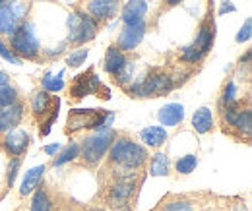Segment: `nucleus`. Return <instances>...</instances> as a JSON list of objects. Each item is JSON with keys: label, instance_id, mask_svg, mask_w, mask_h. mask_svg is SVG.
Here are the masks:
<instances>
[{"label": "nucleus", "instance_id": "f257e3e1", "mask_svg": "<svg viewBox=\"0 0 252 211\" xmlns=\"http://www.w3.org/2000/svg\"><path fill=\"white\" fill-rule=\"evenodd\" d=\"M109 157H111V163H115V165H119L123 169L138 171L146 163L148 151L144 150L142 146L134 144L132 140H128V138H121V140L111 144Z\"/></svg>", "mask_w": 252, "mask_h": 211}, {"label": "nucleus", "instance_id": "f03ea898", "mask_svg": "<svg viewBox=\"0 0 252 211\" xmlns=\"http://www.w3.org/2000/svg\"><path fill=\"white\" fill-rule=\"evenodd\" d=\"M115 115L109 111H97V109H72L68 113V121H66V132H78L84 128H109L113 124Z\"/></svg>", "mask_w": 252, "mask_h": 211}, {"label": "nucleus", "instance_id": "7ed1b4c3", "mask_svg": "<svg viewBox=\"0 0 252 211\" xmlns=\"http://www.w3.org/2000/svg\"><path fill=\"white\" fill-rule=\"evenodd\" d=\"M115 130L109 126V128H99L95 134L88 136L84 140V146H82V157L88 165H97L105 153L109 151L111 144L115 142Z\"/></svg>", "mask_w": 252, "mask_h": 211}, {"label": "nucleus", "instance_id": "20e7f679", "mask_svg": "<svg viewBox=\"0 0 252 211\" xmlns=\"http://www.w3.org/2000/svg\"><path fill=\"white\" fill-rule=\"evenodd\" d=\"M173 90V80L163 72H152L148 78L136 82L132 88H128L130 97H161Z\"/></svg>", "mask_w": 252, "mask_h": 211}, {"label": "nucleus", "instance_id": "39448f33", "mask_svg": "<svg viewBox=\"0 0 252 211\" xmlns=\"http://www.w3.org/2000/svg\"><path fill=\"white\" fill-rule=\"evenodd\" d=\"M10 43H12V53L18 59H35L39 53V41L33 33L32 24H22L18 26V30L10 35Z\"/></svg>", "mask_w": 252, "mask_h": 211}, {"label": "nucleus", "instance_id": "423d86ee", "mask_svg": "<svg viewBox=\"0 0 252 211\" xmlns=\"http://www.w3.org/2000/svg\"><path fill=\"white\" fill-rule=\"evenodd\" d=\"M68 28H70V43L76 45H84L88 41L95 39L97 35V20L90 18L88 14H70L68 18Z\"/></svg>", "mask_w": 252, "mask_h": 211}, {"label": "nucleus", "instance_id": "0eeeda50", "mask_svg": "<svg viewBox=\"0 0 252 211\" xmlns=\"http://www.w3.org/2000/svg\"><path fill=\"white\" fill-rule=\"evenodd\" d=\"M24 4H14V2H4L0 4V33L2 35H12L14 31L18 30L22 14H24Z\"/></svg>", "mask_w": 252, "mask_h": 211}, {"label": "nucleus", "instance_id": "6e6552de", "mask_svg": "<svg viewBox=\"0 0 252 211\" xmlns=\"http://www.w3.org/2000/svg\"><path fill=\"white\" fill-rule=\"evenodd\" d=\"M146 35V24L138 22V24H126L121 35H119V49L121 51H134L142 39Z\"/></svg>", "mask_w": 252, "mask_h": 211}, {"label": "nucleus", "instance_id": "1a4fd4ad", "mask_svg": "<svg viewBox=\"0 0 252 211\" xmlns=\"http://www.w3.org/2000/svg\"><path fill=\"white\" fill-rule=\"evenodd\" d=\"M99 91V78L95 76L94 72H86V74H80L70 90V95L74 99H84L86 95Z\"/></svg>", "mask_w": 252, "mask_h": 211}, {"label": "nucleus", "instance_id": "9d476101", "mask_svg": "<svg viewBox=\"0 0 252 211\" xmlns=\"http://www.w3.org/2000/svg\"><path fill=\"white\" fill-rule=\"evenodd\" d=\"M134 177H128L125 181H119L117 184H113L111 192H109V204L113 208H121L128 202V198L134 192Z\"/></svg>", "mask_w": 252, "mask_h": 211}, {"label": "nucleus", "instance_id": "9b49d317", "mask_svg": "<svg viewBox=\"0 0 252 211\" xmlns=\"http://www.w3.org/2000/svg\"><path fill=\"white\" fill-rule=\"evenodd\" d=\"M22 105L20 103H12L8 107H0V132H10L14 130L20 121H22Z\"/></svg>", "mask_w": 252, "mask_h": 211}, {"label": "nucleus", "instance_id": "f8f14e48", "mask_svg": "<svg viewBox=\"0 0 252 211\" xmlns=\"http://www.w3.org/2000/svg\"><path fill=\"white\" fill-rule=\"evenodd\" d=\"M30 146V136L24 130H10L4 138V148L12 155H22Z\"/></svg>", "mask_w": 252, "mask_h": 211}, {"label": "nucleus", "instance_id": "ddd939ff", "mask_svg": "<svg viewBox=\"0 0 252 211\" xmlns=\"http://www.w3.org/2000/svg\"><path fill=\"white\" fill-rule=\"evenodd\" d=\"M148 12V2L146 0H128L123 8V22L126 24H138L144 22V16Z\"/></svg>", "mask_w": 252, "mask_h": 211}, {"label": "nucleus", "instance_id": "4468645a", "mask_svg": "<svg viewBox=\"0 0 252 211\" xmlns=\"http://www.w3.org/2000/svg\"><path fill=\"white\" fill-rule=\"evenodd\" d=\"M158 119L163 126H177L185 119V107L181 103H169L158 113Z\"/></svg>", "mask_w": 252, "mask_h": 211}, {"label": "nucleus", "instance_id": "2eb2a0df", "mask_svg": "<svg viewBox=\"0 0 252 211\" xmlns=\"http://www.w3.org/2000/svg\"><path fill=\"white\" fill-rule=\"evenodd\" d=\"M126 64L125 53L119 49V47H109L107 53H105V62H103V68L107 74H113L117 76Z\"/></svg>", "mask_w": 252, "mask_h": 211}, {"label": "nucleus", "instance_id": "dca6fc26", "mask_svg": "<svg viewBox=\"0 0 252 211\" xmlns=\"http://www.w3.org/2000/svg\"><path fill=\"white\" fill-rule=\"evenodd\" d=\"M88 10L94 20H109L117 12V0H90Z\"/></svg>", "mask_w": 252, "mask_h": 211}, {"label": "nucleus", "instance_id": "f3484780", "mask_svg": "<svg viewBox=\"0 0 252 211\" xmlns=\"http://www.w3.org/2000/svg\"><path fill=\"white\" fill-rule=\"evenodd\" d=\"M140 140L150 148H159L167 142V130L163 126H148L140 132Z\"/></svg>", "mask_w": 252, "mask_h": 211}, {"label": "nucleus", "instance_id": "a211bd4d", "mask_svg": "<svg viewBox=\"0 0 252 211\" xmlns=\"http://www.w3.org/2000/svg\"><path fill=\"white\" fill-rule=\"evenodd\" d=\"M192 126H194V130H196L198 134L210 132L212 126H214V113H212V109L200 107V109L192 115Z\"/></svg>", "mask_w": 252, "mask_h": 211}, {"label": "nucleus", "instance_id": "6ab92c4d", "mask_svg": "<svg viewBox=\"0 0 252 211\" xmlns=\"http://www.w3.org/2000/svg\"><path fill=\"white\" fill-rule=\"evenodd\" d=\"M43 173H45V165H39V167H33L26 173L24 181H22V188H20V194L22 196H28L35 192V188L39 186V182L43 179Z\"/></svg>", "mask_w": 252, "mask_h": 211}, {"label": "nucleus", "instance_id": "aec40b11", "mask_svg": "<svg viewBox=\"0 0 252 211\" xmlns=\"http://www.w3.org/2000/svg\"><path fill=\"white\" fill-rule=\"evenodd\" d=\"M202 55H206L210 49H212V45H214V28L210 26V24H204L200 31H198V35H196V41L192 43Z\"/></svg>", "mask_w": 252, "mask_h": 211}, {"label": "nucleus", "instance_id": "412c9836", "mask_svg": "<svg viewBox=\"0 0 252 211\" xmlns=\"http://www.w3.org/2000/svg\"><path fill=\"white\" fill-rule=\"evenodd\" d=\"M51 105H53V97H51L49 91H37L32 97V111L37 117L47 115V111L51 109Z\"/></svg>", "mask_w": 252, "mask_h": 211}, {"label": "nucleus", "instance_id": "4be33fe9", "mask_svg": "<svg viewBox=\"0 0 252 211\" xmlns=\"http://www.w3.org/2000/svg\"><path fill=\"white\" fill-rule=\"evenodd\" d=\"M231 126H235L243 136L249 138L252 132V111L251 109H241V111L237 113V117L233 119Z\"/></svg>", "mask_w": 252, "mask_h": 211}, {"label": "nucleus", "instance_id": "5701e85b", "mask_svg": "<svg viewBox=\"0 0 252 211\" xmlns=\"http://www.w3.org/2000/svg\"><path fill=\"white\" fill-rule=\"evenodd\" d=\"M169 173V157L165 153H156L150 163V175L152 177H165Z\"/></svg>", "mask_w": 252, "mask_h": 211}, {"label": "nucleus", "instance_id": "b1692460", "mask_svg": "<svg viewBox=\"0 0 252 211\" xmlns=\"http://www.w3.org/2000/svg\"><path fill=\"white\" fill-rule=\"evenodd\" d=\"M78 155H80V146H78L76 142H72V144H68V146L61 151V155L55 159V163H53V165H55V167H61V165H64V163L74 161Z\"/></svg>", "mask_w": 252, "mask_h": 211}, {"label": "nucleus", "instance_id": "393cba45", "mask_svg": "<svg viewBox=\"0 0 252 211\" xmlns=\"http://www.w3.org/2000/svg\"><path fill=\"white\" fill-rule=\"evenodd\" d=\"M53 210V204L47 196L45 190H37L33 194V200H32V211H51Z\"/></svg>", "mask_w": 252, "mask_h": 211}, {"label": "nucleus", "instance_id": "a878e982", "mask_svg": "<svg viewBox=\"0 0 252 211\" xmlns=\"http://www.w3.org/2000/svg\"><path fill=\"white\" fill-rule=\"evenodd\" d=\"M64 74L61 72L59 76H53V74H45V78H43V88L45 91H49V93H57V91H61L64 88Z\"/></svg>", "mask_w": 252, "mask_h": 211}, {"label": "nucleus", "instance_id": "bb28decb", "mask_svg": "<svg viewBox=\"0 0 252 211\" xmlns=\"http://www.w3.org/2000/svg\"><path fill=\"white\" fill-rule=\"evenodd\" d=\"M196 165H198V157L196 155H185L175 163L177 173H181V175H190L196 169Z\"/></svg>", "mask_w": 252, "mask_h": 211}, {"label": "nucleus", "instance_id": "cd10ccee", "mask_svg": "<svg viewBox=\"0 0 252 211\" xmlns=\"http://www.w3.org/2000/svg\"><path fill=\"white\" fill-rule=\"evenodd\" d=\"M16 99H18V91L12 86H8V84L0 86V107H8V105L16 103Z\"/></svg>", "mask_w": 252, "mask_h": 211}, {"label": "nucleus", "instance_id": "c85d7f7f", "mask_svg": "<svg viewBox=\"0 0 252 211\" xmlns=\"http://www.w3.org/2000/svg\"><path fill=\"white\" fill-rule=\"evenodd\" d=\"M88 55H90V49H82V51H76V53H72V55L66 59V64H68L70 68H78V66H82V64L86 62Z\"/></svg>", "mask_w": 252, "mask_h": 211}, {"label": "nucleus", "instance_id": "c756f323", "mask_svg": "<svg viewBox=\"0 0 252 211\" xmlns=\"http://www.w3.org/2000/svg\"><path fill=\"white\" fill-rule=\"evenodd\" d=\"M237 101V88H235V82H229L227 86H225V90H223V99H221V103L223 105H231V103H235Z\"/></svg>", "mask_w": 252, "mask_h": 211}, {"label": "nucleus", "instance_id": "7c9ffc66", "mask_svg": "<svg viewBox=\"0 0 252 211\" xmlns=\"http://www.w3.org/2000/svg\"><path fill=\"white\" fill-rule=\"evenodd\" d=\"M0 57H2L6 62L16 64V66H20V64H22V59H18V57H16V55H14V53L4 45V41H2V39H0Z\"/></svg>", "mask_w": 252, "mask_h": 211}, {"label": "nucleus", "instance_id": "2f4dec72", "mask_svg": "<svg viewBox=\"0 0 252 211\" xmlns=\"http://www.w3.org/2000/svg\"><path fill=\"white\" fill-rule=\"evenodd\" d=\"M202 57H204V55H202L194 45L185 47V51H183V60H187V62H198Z\"/></svg>", "mask_w": 252, "mask_h": 211}, {"label": "nucleus", "instance_id": "473e14b6", "mask_svg": "<svg viewBox=\"0 0 252 211\" xmlns=\"http://www.w3.org/2000/svg\"><path fill=\"white\" fill-rule=\"evenodd\" d=\"M251 35H252V20L249 18L245 22V26L241 28V31L237 33V43H247L251 39Z\"/></svg>", "mask_w": 252, "mask_h": 211}, {"label": "nucleus", "instance_id": "72a5a7b5", "mask_svg": "<svg viewBox=\"0 0 252 211\" xmlns=\"http://www.w3.org/2000/svg\"><path fill=\"white\" fill-rule=\"evenodd\" d=\"M20 165H22V161H20L18 157H14V159L10 161V167H8V184H10V186L16 182L18 171H20Z\"/></svg>", "mask_w": 252, "mask_h": 211}, {"label": "nucleus", "instance_id": "f704fd0d", "mask_svg": "<svg viewBox=\"0 0 252 211\" xmlns=\"http://www.w3.org/2000/svg\"><path fill=\"white\" fill-rule=\"evenodd\" d=\"M163 211H194L192 204L185 202V200H179V202H171L169 206H165Z\"/></svg>", "mask_w": 252, "mask_h": 211}, {"label": "nucleus", "instance_id": "c9c22d12", "mask_svg": "<svg viewBox=\"0 0 252 211\" xmlns=\"http://www.w3.org/2000/svg\"><path fill=\"white\" fill-rule=\"evenodd\" d=\"M59 105H61V103L57 101V107H55L53 115L47 119V122H45V124H41V126H43V130H41V136H49V134H51V126H53V122L57 121V117H59Z\"/></svg>", "mask_w": 252, "mask_h": 211}, {"label": "nucleus", "instance_id": "e433bc0d", "mask_svg": "<svg viewBox=\"0 0 252 211\" xmlns=\"http://www.w3.org/2000/svg\"><path fill=\"white\" fill-rule=\"evenodd\" d=\"M61 150H63V148H61V144H51V146H47V148H45V153H47V155H55L57 151H61Z\"/></svg>", "mask_w": 252, "mask_h": 211}, {"label": "nucleus", "instance_id": "4c0bfd02", "mask_svg": "<svg viewBox=\"0 0 252 211\" xmlns=\"http://www.w3.org/2000/svg\"><path fill=\"white\" fill-rule=\"evenodd\" d=\"M225 12H235V6H233V4H223V8L220 10V14H225Z\"/></svg>", "mask_w": 252, "mask_h": 211}, {"label": "nucleus", "instance_id": "58836bf2", "mask_svg": "<svg viewBox=\"0 0 252 211\" xmlns=\"http://www.w3.org/2000/svg\"><path fill=\"white\" fill-rule=\"evenodd\" d=\"M8 80H10V76H8L6 72H0V86H4V84H8Z\"/></svg>", "mask_w": 252, "mask_h": 211}, {"label": "nucleus", "instance_id": "ea45409f", "mask_svg": "<svg viewBox=\"0 0 252 211\" xmlns=\"http://www.w3.org/2000/svg\"><path fill=\"white\" fill-rule=\"evenodd\" d=\"M179 2H183V0H167V4H169V6H177Z\"/></svg>", "mask_w": 252, "mask_h": 211}, {"label": "nucleus", "instance_id": "a19ab883", "mask_svg": "<svg viewBox=\"0 0 252 211\" xmlns=\"http://www.w3.org/2000/svg\"><path fill=\"white\" fill-rule=\"evenodd\" d=\"M4 2H10V0H0V4H4Z\"/></svg>", "mask_w": 252, "mask_h": 211}]
</instances>
